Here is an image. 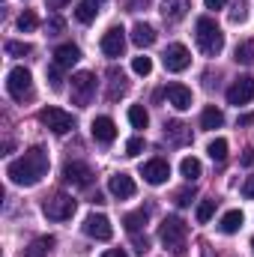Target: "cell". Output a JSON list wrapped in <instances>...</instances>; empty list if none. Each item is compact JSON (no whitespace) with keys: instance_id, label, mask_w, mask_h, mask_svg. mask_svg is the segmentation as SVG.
I'll list each match as a JSON object with an SVG mask.
<instances>
[{"instance_id":"cell-22","label":"cell","mask_w":254,"mask_h":257,"mask_svg":"<svg viewBox=\"0 0 254 257\" xmlns=\"http://www.w3.org/2000/svg\"><path fill=\"white\" fill-rule=\"evenodd\" d=\"M54 236H39V239H33L27 248H24V257H48V251L54 248Z\"/></svg>"},{"instance_id":"cell-18","label":"cell","mask_w":254,"mask_h":257,"mask_svg":"<svg viewBox=\"0 0 254 257\" xmlns=\"http://www.w3.org/2000/svg\"><path fill=\"white\" fill-rule=\"evenodd\" d=\"M165 141L168 144H189L191 128L186 123H180V120H171V123H165Z\"/></svg>"},{"instance_id":"cell-21","label":"cell","mask_w":254,"mask_h":257,"mask_svg":"<svg viewBox=\"0 0 254 257\" xmlns=\"http://www.w3.org/2000/svg\"><path fill=\"white\" fill-rule=\"evenodd\" d=\"M108 81H111V87H108V99H111V102H114V99H120V96L129 90L126 75H123L120 69H111V72H108Z\"/></svg>"},{"instance_id":"cell-13","label":"cell","mask_w":254,"mask_h":257,"mask_svg":"<svg viewBox=\"0 0 254 257\" xmlns=\"http://www.w3.org/2000/svg\"><path fill=\"white\" fill-rule=\"evenodd\" d=\"M144 180L150 183V186H162V183H168V177H171V165L165 162V159H153V162H147L144 165Z\"/></svg>"},{"instance_id":"cell-14","label":"cell","mask_w":254,"mask_h":257,"mask_svg":"<svg viewBox=\"0 0 254 257\" xmlns=\"http://www.w3.org/2000/svg\"><path fill=\"white\" fill-rule=\"evenodd\" d=\"M168 102L177 108V111H189L191 108V90L186 84H168Z\"/></svg>"},{"instance_id":"cell-38","label":"cell","mask_w":254,"mask_h":257,"mask_svg":"<svg viewBox=\"0 0 254 257\" xmlns=\"http://www.w3.org/2000/svg\"><path fill=\"white\" fill-rule=\"evenodd\" d=\"M245 18H248V6H245V3H239V6L230 12V21H233V24H242Z\"/></svg>"},{"instance_id":"cell-15","label":"cell","mask_w":254,"mask_h":257,"mask_svg":"<svg viewBox=\"0 0 254 257\" xmlns=\"http://www.w3.org/2000/svg\"><path fill=\"white\" fill-rule=\"evenodd\" d=\"M108 189H111L114 197L126 200V197H135V180H132L129 174H114V177L108 180Z\"/></svg>"},{"instance_id":"cell-35","label":"cell","mask_w":254,"mask_h":257,"mask_svg":"<svg viewBox=\"0 0 254 257\" xmlns=\"http://www.w3.org/2000/svg\"><path fill=\"white\" fill-rule=\"evenodd\" d=\"M48 81H51V90H63V75H60L57 63H51V69H48Z\"/></svg>"},{"instance_id":"cell-26","label":"cell","mask_w":254,"mask_h":257,"mask_svg":"<svg viewBox=\"0 0 254 257\" xmlns=\"http://www.w3.org/2000/svg\"><path fill=\"white\" fill-rule=\"evenodd\" d=\"M147 218H150V209H138V212H129L126 218H123V224H126L129 233H138L147 224Z\"/></svg>"},{"instance_id":"cell-19","label":"cell","mask_w":254,"mask_h":257,"mask_svg":"<svg viewBox=\"0 0 254 257\" xmlns=\"http://www.w3.org/2000/svg\"><path fill=\"white\" fill-rule=\"evenodd\" d=\"M78 60H81V51H78V45H60V48L54 51V63L60 66V69H72Z\"/></svg>"},{"instance_id":"cell-31","label":"cell","mask_w":254,"mask_h":257,"mask_svg":"<svg viewBox=\"0 0 254 257\" xmlns=\"http://www.w3.org/2000/svg\"><path fill=\"white\" fill-rule=\"evenodd\" d=\"M36 24H39L36 12H30V9H27V12H21V15H18V30H21V33H30V30H36Z\"/></svg>"},{"instance_id":"cell-36","label":"cell","mask_w":254,"mask_h":257,"mask_svg":"<svg viewBox=\"0 0 254 257\" xmlns=\"http://www.w3.org/2000/svg\"><path fill=\"white\" fill-rule=\"evenodd\" d=\"M45 30H48V36H57V33H63V30H66V21L60 18V15H54V18H48Z\"/></svg>"},{"instance_id":"cell-37","label":"cell","mask_w":254,"mask_h":257,"mask_svg":"<svg viewBox=\"0 0 254 257\" xmlns=\"http://www.w3.org/2000/svg\"><path fill=\"white\" fill-rule=\"evenodd\" d=\"M191 197H194V186L191 189H180V192L174 194V200H177V206H189Z\"/></svg>"},{"instance_id":"cell-34","label":"cell","mask_w":254,"mask_h":257,"mask_svg":"<svg viewBox=\"0 0 254 257\" xmlns=\"http://www.w3.org/2000/svg\"><path fill=\"white\" fill-rule=\"evenodd\" d=\"M132 72H135V75H150V72H153V60L144 57V54L135 57V60H132Z\"/></svg>"},{"instance_id":"cell-41","label":"cell","mask_w":254,"mask_h":257,"mask_svg":"<svg viewBox=\"0 0 254 257\" xmlns=\"http://www.w3.org/2000/svg\"><path fill=\"white\" fill-rule=\"evenodd\" d=\"M242 165H245V168H254V150H251V147L242 153Z\"/></svg>"},{"instance_id":"cell-46","label":"cell","mask_w":254,"mask_h":257,"mask_svg":"<svg viewBox=\"0 0 254 257\" xmlns=\"http://www.w3.org/2000/svg\"><path fill=\"white\" fill-rule=\"evenodd\" d=\"M63 3H69V0H51V6H63Z\"/></svg>"},{"instance_id":"cell-1","label":"cell","mask_w":254,"mask_h":257,"mask_svg":"<svg viewBox=\"0 0 254 257\" xmlns=\"http://www.w3.org/2000/svg\"><path fill=\"white\" fill-rule=\"evenodd\" d=\"M45 174H48V153L42 147H30L21 159L9 162V168H6V177L15 186H36V183H42Z\"/></svg>"},{"instance_id":"cell-24","label":"cell","mask_w":254,"mask_h":257,"mask_svg":"<svg viewBox=\"0 0 254 257\" xmlns=\"http://www.w3.org/2000/svg\"><path fill=\"white\" fill-rule=\"evenodd\" d=\"M218 227H221V233H236V230L242 227V212H239V209H230V212H224Z\"/></svg>"},{"instance_id":"cell-9","label":"cell","mask_w":254,"mask_h":257,"mask_svg":"<svg viewBox=\"0 0 254 257\" xmlns=\"http://www.w3.org/2000/svg\"><path fill=\"white\" fill-rule=\"evenodd\" d=\"M254 99V78L251 75H242V78H236L230 87H227V102L230 105H248Z\"/></svg>"},{"instance_id":"cell-27","label":"cell","mask_w":254,"mask_h":257,"mask_svg":"<svg viewBox=\"0 0 254 257\" xmlns=\"http://www.w3.org/2000/svg\"><path fill=\"white\" fill-rule=\"evenodd\" d=\"M96 12H99V9H96V3H93V0H84V3H78V6H75V18H78L81 24H90V21L96 18Z\"/></svg>"},{"instance_id":"cell-40","label":"cell","mask_w":254,"mask_h":257,"mask_svg":"<svg viewBox=\"0 0 254 257\" xmlns=\"http://www.w3.org/2000/svg\"><path fill=\"white\" fill-rule=\"evenodd\" d=\"M141 150H144V141H141V138H132V141L126 144V156H132V159H135Z\"/></svg>"},{"instance_id":"cell-5","label":"cell","mask_w":254,"mask_h":257,"mask_svg":"<svg viewBox=\"0 0 254 257\" xmlns=\"http://www.w3.org/2000/svg\"><path fill=\"white\" fill-rule=\"evenodd\" d=\"M39 123L48 126L54 135H66V132L75 128V117L69 111H63V108H42L39 111Z\"/></svg>"},{"instance_id":"cell-6","label":"cell","mask_w":254,"mask_h":257,"mask_svg":"<svg viewBox=\"0 0 254 257\" xmlns=\"http://www.w3.org/2000/svg\"><path fill=\"white\" fill-rule=\"evenodd\" d=\"M75 206H78V203H75L69 194H54V197H45L42 212H45L51 221H66V218L75 215Z\"/></svg>"},{"instance_id":"cell-8","label":"cell","mask_w":254,"mask_h":257,"mask_svg":"<svg viewBox=\"0 0 254 257\" xmlns=\"http://www.w3.org/2000/svg\"><path fill=\"white\" fill-rule=\"evenodd\" d=\"M84 233H87L90 239L108 242V239L114 236V227H111L108 215H102V212H93V215H87V221H84Z\"/></svg>"},{"instance_id":"cell-44","label":"cell","mask_w":254,"mask_h":257,"mask_svg":"<svg viewBox=\"0 0 254 257\" xmlns=\"http://www.w3.org/2000/svg\"><path fill=\"white\" fill-rule=\"evenodd\" d=\"M102 257H129V254L123 251V248H111V251H105Z\"/></svg>"},{"instance_id":"cell-10","label":"cell","mask_w":254,"mask_h":257,"mask_svg":"<svg viewBox=\"0 0 254 257\" xmlns=\"http://www.w3.org/2000/svg\"><path fill=\"white\" fill-rule=\"evenodd\" d=\"M63 180L69 186H75V189H87V186L93 183V171H90V165H84V162H66Z\"/></svg>"},{"instance_id":"cell-32","label":"cell","mask_w":254,"mask_h":257,"mask_svg":"<svg viewBox=\"0 0 254 257\" xmlns=\"http://www.w3.org/2000/svg\"><path fill=\"white\" fill-rule=\"evenodd\" d=\"M194 215H197V221H200V224H206V221H209V218L215 215V200H200V203H197V212H194Z\"/></svg>"},{"instance_id":"cell-16","label":"cell","mask_w":254,"mask_h":257,"mask_svg":"<svg viewBox=\"0 0 254 257\" xmlns=\"http://www.w3.org/2000/svg\"><path fill=\"white\" fill-rule=\"evenodd\" d=\"M93 138H96L99 144H111V141L117 138L114 120H111V117H96V120H93Z\"/></svg>"},{"instance_id":"cell-20","label":"cell","mask_w":254,"mask_h":257,"mask_svg":"<svg viewBox=\"0 0 254 257\" xmlns=\"http://www.w3.org/2000/svg\"><path fill=\"white\" fill-rule=\"evenodd\" d=\"M132 42H135L138 48H150V45L156 42V30H153L150 24H135V27H132Z\"/></svg>"},{"instance_id":"cell-17","label":"cell","mask_w":254,"mask_h":257,"mask_svg":"<svg viewBox=\"0 0 254 257\" xmlns=\"http://www.w3.org/2000/svg\"><path fill=\"white\" fill-rule=\"evenodd\" d=\"M189 9H191V0H165V3H162L165 21H183V18L189 15Z\"/></svg>"},{"instance_id":"cell-42","label":"cell","mask_w":254,"mask_h":257,"mask_svg":"<svg viewBox=\"0 0 254 257\" xmlns=\"http://www.w3.org/2000/svg\"><path fill=\"white\" fill-rule=\"evenodd\" d=\"M242 194H245V197H254V177H248V180H245V186H242Z\"/></svg>"},{"instance_id":"cell-23","label":"cell","mask_w":254,"mask_h":257,"mask_svg":"<svg viewBox=\"0 0 254 257\" xmlns=\"http://www.w3.org/2000/svg\"><path fill=\"white\" fill-rule=\"evenodd\" d=\"M221 123H224V114H221L215 105L203 108V114H200V128H221Z\"/></svg>"},{"instance_id":"cell-33","label":"cell","mask_w":254,"mask_h":257,"mask_svg":"<svg viewBox=\"0 0 254 257\" xmlns=\"http://www.w3.org/2000/svg\"><path fill=\"white\" fill-rule=\"evenodd\" d=\"M30 51H33L30 42H6V54H12V57H24Z\"/></svg>"},{"instance_id":"cell-48","label":"cell","mask_w":254,"mask_h":257,"mask_svg":"<svg viewBox=\"0 0 254 257\" xmlns=\"http://www.w3.org/2000/svg\"><path fill=\"white\" fill-rule=\"evenodd\" d=\"M251 248H254V239H251Z\"/></svg>"},{"instance_id":"cell-30","label":"cell","mask_w":254,"mask_h":257,"mask_svg":"<svg viewBox=\"0 0 254 257\" xmlns=\"http://www.w3.org/2000/svg\"><path fill=\"white\" fill-rule=\"evenodd\" d=\"M129 123H132L135 128H147L150 114L144 111V105H132V108H129Z\"/></svg>"},{"instance_id":"cell-45","label":"cell","mask_w":254,"mask_h":257,"mask_svg":"<svg viewBox=\"0 0 254 257\" xmlns=\"http://www.w3.org/2000/svg\"><path fill=\"white\" fill-rule=\"evenodd\" d=\"M254 123V114H245V117H239V126H251Z\"/></svg>"},{"instance_id":"cell-39","label":"cell","mask_w":254,"mask_h":257,"mask_svg":"<svg viewBox=\"0 0 254 257\" xmlns=\"http://www.w3.org/2000/svg\"><path fill=\"white\" fill-rule=\"evenodd\" d=\"M132 242H135V251H138V254L150 251V239H147V236H138V233H132Z\"/></svg>"},{"instance_id":"cell-25","label":"cell","mask_w":254,"mask_h":257,"mask_svg":"<svg viewBox=\"0 0 254 257\" xmlns=\"http://www.w3.org/2000/svg\"><path fill=\"white\" fill-rule=\"evenodd\" d=\"M233 60H236V63H242V66H254V39H245V42H239V45H236Z\"/></svg>"},{"instance_id":"cell-28","label":"cell","mask_w":254,"mask_h":257,"mask_svg":"<svg viewBox=\"0 0 254 257\" xmlns=\"http://www.w3.org/2000/svg\"><path fill=\"white\" fill-rule=\"evenodd\" d=\"M206 153H209V159H212V162H224V159H227V141H224V138L209 141Z\"/></svg>"},{"instance_id":"cell-11","label":"cell","mask_w":254,"mask_h":257,"mask_svg":"<svg viewBox=\"0 0 254 257\" xmlns=\"http://www.w3.org/2000/svg\"><path fill=\"white\" fill-rule=\"evenodd\" d=\"M165 69L168 72H183V69H189L191 63V54L186 45H180V42H174V45H168V51H165Z\"/></svg>"},{"instance_id":"cell-2","label":"cell","mask_w":254,"mask_h":257,"mask_svg":"<svg viewBox=\"0 0 254 257\" xmlns=\"http://www.w3.org/2000/svg\"><path fill=\"white\" fill-rule=\"evenodd\" d=\"M194 36H197V48H200L206 57H218V54H221V48H224V33H221V27H218L209 15L197 18Z\"/></svg>"},{"instance_id":"cell-12","label":"cell","mask_w":254,"mask_h":257,"mask_svg":"<svg viewBox=\"0 0 254 257\" xmlns=\"http://www.w3.org/2000/svg\"><path fill=\"white\" fill-rule=\"evenodd\" d=\"M102 51L108 57H123V51H126V30L123 27H111L102 36Z\"/></svg>"},{"instance_id":"cell-7","label":"cell","mask_w":254,"mask_h":257,"mask_svg":"<svg viewBox=\"0 0 254 257\" xmlns=\"http://www.w3.org/2000/svg\"><path fill=\"white\" fill-rule=\"evenodd\" d=\"M93 96H96V75H90V72L72 75V99H75V105H87Z\"/></svg>"},{"instance_id":"cell-43","label":"cell","mask_w":254,"mask_h":257,"mask_svg":"<svg viewBox=\"0 0 254 257\" xmlns=\"http://www.w3.org/2000/svg\"><path fill=\"white\" fill-rule=\"evenodd\" d=\"M203 3H206V9H221L227 0H203Z\"/></svg>"},{"instance_id":"cell-3","label":"cell","mask_w":254,"mask_h":257,"mask_svg":"<svg viewBox=\"0 0 254 257\" xmlns=\"http://www.w3.org/2000/svg\"><path fill=\"white\" fill-rule=\"evenodd\" d=\"M186 236H189V227H186V221L177 218V215H168V218L162 221V227H159L162 245L177 257H186Z\"/></svg>"},{"instance_id":"cell-4","label":"cell","mask_w":254,"mask_h":257,"mask_svg":"<svg viewBox=\"0 0 254 257\" xmlns=\"http://www.w3.org/2000/svg\"><path fill=\"white\" fill-rule=\"evenodd\" d=\"M6 93H9L15 102L30 99V93H33V75H30V69L15 66V69L6 75Z\"/></svg>"},{"instance_id":"cell-29","label":"cell","mask_w":254,"mask_h":257,"mask_svg":"<svg viewBox=\"0 0 254 257\" xmlns=\"http://www.w3.org/2000/svg\"><path fill=\"white\" fill-rule=\"evenodd\" d=\"M180 171H183V177L191 183V180H197V177H200V162H197L194 156H186V159L180 162Z\"/></svg>"},{"instance_id":"cell-47","label":"cell","mask_w":254,"mask_h":257,"mask_svg":"<svg viewBox=\"0 0 254 257\" xmlns=\"http://www.w3.org/2000/svg\"><path fill=\"white\" fill-rule=\"evenodd\" d=\"M93 3H105V0H93Z\"/></svg>"}]
</instances>
